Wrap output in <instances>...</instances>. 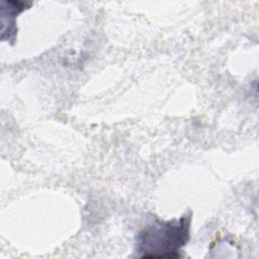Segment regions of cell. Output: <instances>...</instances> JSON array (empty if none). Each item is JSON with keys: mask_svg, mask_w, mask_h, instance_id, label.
<instances>
[{"mask_svg": "<svg viewBox=\"0 0 259 259\" xmlns=\"http://www.w3.org/2000/svg\"><path fill=\"white\" fill-rule=\"evenodd\" d=\"M189 219L171 222L157 221L139 235V250L143 258H176V253L188 240Z\"/></svg>", "mask_w": 259, "mask_h": 259, "instance_id": "1", "label": "cell"}]
</instances>
